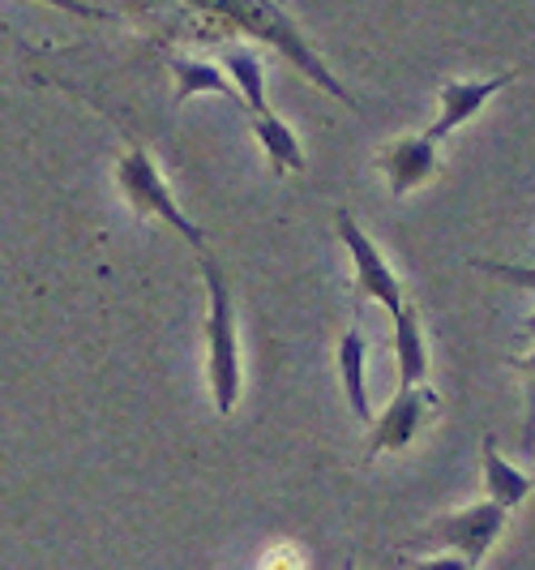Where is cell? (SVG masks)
<instances>
[{"instance_id":"5b68a950","label":"cell","mask_w":535,"mask_h":570,"mask_svg":"<svg viewBox=\"0 0 535 570\" xmlns=\"http://www.w3.org/2000/svg\"><path fill=\"white\" fill-rule=\"evenodd\" d=\"M335 228H338V240H343V245H347V254H351L360 296H365V301H377L390 317L403 314V305H407V301H403V279L395 275V266L386 262V254L373 245V236L356 224V215H351L347 206H338Z\"/></svg>"},{"instance_id":"ac0fdd59","label":"cell","mask_w":535,"mask_h":570,"mask_svg":"<svg viewBox=\"0 0 535 570\" xmlns=\"http://www.w3.org/2000/svg\"><path fill=\"white\" fill-rule=\"evenodd\" d=\"M523 340H535V309L527 314V322H523Z\"/></svg>"},{"instance_id":"30bf717a","label":"cell","mask_w":535,"mask_h":570,"mask_svg":"<svg viewBox=\"0 0 535 570\" xmlns=\"http://www.w3.org/2000/svg\"><path fill=\"white\" fill-rule=\"evenodd\" d=\"M338 377H343V395L351 403L356 421L373 429V400H368V343L360 326H347V335L338 340Z\"/></svg>"},{"instance_id":"d6986e66","label":"cell","mask_w":535,"mask_h":570,"mask_svg":"<svg viewBox=\"0 0 535 570\" xmlns=\"http://www.w3.org/2000/svg\"><path fill=\"white\" fill-rule=\"evenodd\" d=\"M343 570H356V562H351V558H347V562H343Z\"/></svg>"},{"instance_id":"7c38bea8","label":"cell","mask_w":535,"mask_h":570,"mask_svg":"<svg viewBox=\"0 0 535 570\" xmlns=\"http://www.w3.org/2000/svg\"><path fill=\"white\" fill-rule=\"evenodd\" d=\"M249 129H254L257 146L266 150V159H270V171L275 176H291V171H305V146L300 138L291 134V125L279 120L275 112H257L249 116Z\"/></svg>"},{"instance_id":"52a82bcc","label":"cell","mask_w":535,"mask_h":570,"mask_svg":"<svg viewBox=\"0 0 535 570\" xmlns=\"http://www.w3.org/2000/svg\"><path fill=\"white\" fill-rule=\"evenodd\" d=\"M514 78H518V69H502V73L476 78V82H446L442 86V95H437V120L424 129V138H428V142L450 138L454 129H463L467 120H476L479 108H484L493 95H502Z\"/></svg>"},{"instance_id":"7a4b0ae2","label":"cell","mask_w":535,"mask_h":570,"mask_svg":"<svg viewBox=\"0 0 535 570\" xmlns=\"http://www.w3.org/2000/svg\"><path fill=\"white\" fill-rule=\"evenodd\" d=\"M206 275V377H210V400L219 416H231L240 391H245V365H240V335H236V301L227 287L224 271L215 257H201Z\"/></svg>"},{"instance_id":"9c48e42d","label":"cell","mask_w":535,"mask_h":570,"mask_svg":"<svg viewBox=\"0 0 535 570\" xmlns=\"http://www.w3.org/2000/svg\"><path fill=\"white\" fill-rule=\"evenodd\" d=\"M168 69H171V78H176V108H185L194 95H219V99L236 104V108L245 112V99H240V90L231 86V78H227L224 69L215 65V60H206V57H176V52H171Z\"/></svg>"},{"instance_id":"3957f363","label":"cell","mask_w":535,"mask_h":570,"mask_svg":"<svg viewBox=\"0 0 535 570\" xmlns=\"http://www.w3.org/2000/svg\"><path fill=\"white\" fill-rule=\"evenodd\" d=\"M116 185H120L125 202L133 206V215L168 224L176 236H185V240H189V249H194V254L210 257V249H206V232L185 215V206L176 202V194L168 189L164 171H159V164L150 159V150H146V146H129V150L116 159Z\"/></svg>"},{"instance_id":"4fadbf2b","label":"cell","mask_w":535,"mask_h":570,"mask_svg":"<svg viewBox=\"0 0 535 570\" xmlns=\"http://www.w3.org/2000/svg\"><path fill=\"white\" fill-rule=\"evenodd\" d=\"M219 69H224L231 86L240 90V99H245V116H257V112H270L266 108V65L257 57L254 48H240V43H224V52H219Z\"/></svg>"},{"instance_id":"6da1fadb","label":"cell","mask_w":535,"mask_h":570,"mask_svg":"<svg viewBox=\"0 0 535 570\" xmlns=\"http://www.w3.org/2000/svg\"><path fill=\"white\" fill-rule=\"evenodd\" d=\"M201 39L219 43L224 35H254L257 43H270L287 65H296L317 90H326L330 99H338L347 112L365 116V108L356 104V95L338 82V73H330V65L317 57L305 30L291 22V13L283 4H254V0H219V4H201Z\"/></svg>"},{"instance_id":"277c9868","label":"cell","mask_w":535,"mask_h":570,"mask_svg":"<svg viewBox=\"0 0 535 570\" xmlns=\"http://www.w3.org/2000/svg\"><path fill=\"white\" fill-rule=\"evenodd\" d=\"M506 519H509V511H502L497 502L484 498V502H472V507H463V511L437 514L428 528H420V532L407 541V549H450L463 562L479 567L484 553L493 549V541L502 537Z\"/></svg>"},{"instance_id":"8992f818","label":"cell","mask_w":535,"mask_h":570,"mask_svg":"<svg viewBox=\"0 0 535 570\" xmlns=\"http://www.w3.org/2000/svg\"><path fill=\"white\" fill-rule=\"evenodd\" d=\"M437 391L433 386H398L395 400L386 403V412L368 429V459L390 455V451H407L416 442L420 425L437 412Z\"/></svg>"},{"instance_id":"2e32d148","label":"cell","mask_w":535,"mask_h":570,"mask_svg":"<svg viewBox=\"0 0 535 570\" xmlns=\"http://www.w3.org/2000/svg\"><path fill=\"white\" fill-rule=\"evenodd\" d=\"M407 570H476L472 562H463L458 553H437V558H403Z\"/></svg>"},{"instance_id":"5bb4252c","label":"cell","mask_w":535,"mask_h":570,"mask_svg":"<svg viewBox=\"0 0 535 570\" xmlns=\"http://www.w3.org/2000/svg\"><path fill=\"white\" fill-rule=\"evenodd\" d=\"M395 322V356H398V386H428V347H424L420 314L416 305H403Z\"/></svg>"},{"instance_id":"ba28073f","label":"cell","mask_w":535,"mask_h":570,"mask_svg":"<svg viewBox=\"0 0 535 570\" xmlns=\"http://www.w3.org/2000/svg\"><path fill=\"white\" fill-rule=\"evenodd\" d=\"M437 164H442V150H437V142H428L424 134H416V138H395V142L382 150V159H377V168L386 171V185H390L395 198H407L412 189L428 185Z\"/></svg>"},{"instance_id":"8fae6325","label":"cell","mask_w":535,"mask_h":570,"mask_svg":"<svg viewBox=\"0 0 535 570\" xmlns=\"http://www.w3.org/2000/svg\"><path fill=\"white\" fill-rule=\"evenodd\" d=\"M535 481L523 472V468H514L502 451H497V438L493 433H484V498L488 502H497L502 511H514V507H523L527 498H532Z\"/></svg>"},{"instance_id":"9a60e30c","label":"cell","mask_w":535,"mask_h":570,"mask_svg":"<svg viewBox=\"0 0 535 570\" xmlns=\"http://www.w3.org/2000/svg\"><path fill=\"white\" fill-rule=\"evenodd\" d=\"M479 271H488V275H497V279H509V284H523V287H535V271L532 266H506V262H472Z\"/></svg>"},{"instance_id":"e0dca14e","label":"cell","mask_w":535,"mask_h":570,"mask_svg":"<svg viewBox=\"0 0 535 570\" xmlns=\"http://www.w3.org/2000/svg\"><path fill=\"white\" fill-rule=\"evenodd\" d=\"M514 370L535 382V352H532V356H518V361H514Z\"/></svg>"}]
</instances>
